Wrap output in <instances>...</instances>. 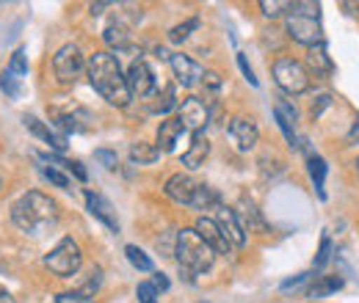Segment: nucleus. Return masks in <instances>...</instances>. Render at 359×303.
I'll return each mask as SVG.
<instances>
[{
  "label": "nucleus",
  "instance_id": "obj_1",
  "mask_svg": "<svg viewBox=\"0 0 359 303\" xmlns=\"http://www.w3.org/2000/svg\"><path fill=\"white\" fill-rule=\"evenodd\" d=\"M86 75H89L91 88H94L105 102H111V105H116V108L130 105V97H133V94H130V88H128V75L122 72L116 55H111V52H94L89 58Z\"/></svg>",
  "mask_w": 359,
  "mask_h": 303
},
{
  "label": "nucleus",
  "instance_id": "obj_2",
  "mask_svg": "<svg viewBox=\"0 0 359 303\" xmlns=\"http://www.w3.org/2000/svg\"><path fill=\"white\" fill-rule=\"evenodd\" d=\"M11 220L20 232L31 234V237H42L45 232H50L58 220V207L55 202L39 193V190H28L25 196H20L11 204Z\"/></svg>",
  "mask_w": 359,
  "mask_h": 303
},
{
  "label": "nucleus",
  "instance_id": "obj_3",
  "mask_svg": "<svg viewBox=\"0 0 359 303\" xmlns=\"http://www.w3.org/2000/svg\"><path fill=\"white\" fill-rule=\"evenodd\" d=\"M175 257L180 262V270L194 281V276H199V273L213 267L216 251L199 237L196 229H182L175 237Z\"/></svg>",
  "mask_w": 359,
  "mask_h": 303
},
{
  "label": "nucleus",
  "instance_id": "obj_4",
  "mask_svg": "<svg viewBox=\"0 0 359 303\" xmlns=\"http://www.w3.org/2000/svg\"><path fill=\"white\" fill-rule=\"evenodd\" d=\"M166 196L177 204H185V207H194V210H210V207H219V196L213 193V188L196 182L194 176L188 174H175L169 176L166 182Z\"/></svg>",
  "mask_w": 359,
  "mask_h": 303
},
{
  "label": "nucleus",
  "instance_id": "obj_5",
  "mask_svg": "<svg viewBox=\"0 0 359 303\" xmlns=\"http://www.w3.org/2000/svg\"><path fill=\"white\" fill-rule=\"evenodd\" d=\"M86 69H89V61L83 58L78 44H64L53 55V72H55L58 83H64V86H75L83 78Z\"/></svg>",
  "mask_w": 359,
  "mask_h": 303
},
{
  "label": "nucleus",
  "instance_id": "obj_6",
  "mask_svg": "<svg viewBox=\"0 0 359 303\" xmlns=\"http://www.w3.org/2000/svg\"><path fill=\"white\" fill-rule=\"evenodd\" d=\"M81 262H83L81 246L72 237H64L45 257V267H50V273H55L61 279H72L81 270Z\"/></svg>",
  "mask_w": 359,
  "mask_h": 303
},
{
  "label": "nucleus",
  "instance_id": "obj_7",
  "mask_svg": "<svg viewBox=\"0 0 359 303\" xmlns=\"http://www.w3.org/2000/svg\"><path fill=\"white\" fill-rule=\"evenodd\" d=\"M273 80L285 94H304L310 88V72L296 58H276L273 61Z\"/></svg>",
  "mask_w": 359,
  "mask_h": 303
},
{
  "label": "nucleus",
  "instance_id": "obj_8",
  "mask_svg": "<svg viewBox=\"0 0 359 303\" xmlns=\"http://www.w3.org/2000/svg\"><path fill=\"white\" fill-rule=\"evenodd\" d=\"M287 34L304 47H318L323 44V28H320V20L313 14H296L290 11L287 14Z\"/></svg>",
  "mask_w": 359,
  "mask_h": 303
},
{
  "label": "nucleus",
  "instance_id": "obj_9",
  "mask_svg": "<svg viewBox=\"0 0 359 303\" xmlns=\"http://www.w3.org/2000/svg\"><path fill=\"white\" fill-rule=\"evenodd\" d=\"M177 119L182 122L185 130H191L194 135H196V132H202L205 127H208V122H210V108H208L199 97H188V99L180 102Z\"/></svg>",
  "mask_w": 359,
  "mask_h": 303
},
{
  "label": "nucleus",
  "instance_id": "obj_10",
  "mask_svg": "<svg viewBox=\"0 0 359 303\" xmlns=\"http://www.w3.org/2000/svg\"><path fill=\"white\" fill-rule=\"evenodd\" d=\"M128 88H130L133 97H152V91H155V75H152V69H149L147 61L138 58V61L130 64V69H128Z\"/></svg>",
  "mask_w": 359,
  "mask_h": 303
},
{
  "label": "nucleus",
  "instance_id": "obj_11",
  "mask_svg": "<svg viewBox=\"0 0 359 303\" xmlns=\"http://www.w3.org/2000/svg\"><path fill=\"white\" fill-rule=\"evenodd\" d=\"M229 138H232V143L241 149V152H249V149H255L257 146V141H260V132L257 127L249 122V119H243V116H235V119H229Z\"/></svg>",
  "mask_w": 359,
  "mask_h": 303
},
{
  "label": "nucleus",
  "instance_id": "obj_12",
  "mask_svg": "<svg viewBox=\"0 0 359 303\" xmlns=\"http://www.w3.org/2000/svg\"><path fill=\"white\" fill-rule=\"evenodd\" d=\"M219 213H216V223H219V229L224 232V237L232 243V248H241V246H246V229H243V223L238 220V213L235 210H226V207H216Z\"/></svg>",
  "mask_w": 359,
  "mask_h": 303
},
{
  "label": "nucleus",
  "instance_id": "obj_13",
  "mask_svg": "<svg viewBox=\"0 0 359 303\" xmlns=\"http://www.w3.org/2000/svg\"><path fill=\"white\" fill-rule=\"evenodd\" d=\"M196 232H199V237L216 251V254H229L232 251V243L224 237V232L219 229V223H216V218H199L196 220V226H194Z\"/></svg>",
  "mask_w": 359,
  "mask_h": 303
},
{
  "label": "nucleus",
  "instance_id": "obj_14",
  "mask_svg": "<svg viewBox=\"0 0 359 303\" xmlns=\"http://www.w3.org/2000/svg\"><path fill=\"white\" fill-rule=\"evenodd\" d=\"M169 61H172V69H175V78H177L180 86L191 88L205 78V69H202L194 58H188V55H182V52H180V55H172Z\"/></svg>",
  "mask_w": 359,
  "mask_h": 303
},
{
  "label": "nucleus",
  "instance_id": "obj_15",
  "mask_svg": "<svg viewBox=\"0 0 359 303\" xmlns=\"http://www.w3.org/2000/svg\"><path fill=\"white\" fill-rule=\"evenodd\" d=\"M86 207H89V213L97 220H102L111 232H119V218H116V210L111 207V202L108 199H102L100 193H91L86 190Z\"/></svg>",
  "mask_w": 359,
  "mask_h": 303
},
{
  "label": "nucleus",
  "instance_id": "obj_16",
  "mask_svg": "<svg viewBox=\"0 0 359 303\" xmlns=\"http://www.w3.org/2000/svg\"><path fill=\"white\" fill-rule=\"evenodd\" d=\"M22 122H25V127L34 132L36 138H42L45 143H50V149H55V152H64V149H67V135H61V132H55L53 127H47L42 119H36V116H22Z\"/></svg>",
  "mask_w": 359,
  "mask_h": 303
},
{
  "label": "nucleus",
  "instance_id": "obj_17",
  "mask_svg": "<svg viewBox=\"0 0 359 303\" xmlns=\"http://www.w3.org/2000/svg\"><path fill=\"white\" fill-rule=\"evenodd\" d=\"M208 155H210V143H208V138H205L202 132H196V135L191 138V146L182 152V166H188L191 171H196V169L205 166Z\"/></svg>",
  "mask_w": 359,
  "mask_h": 303
},
{
  "label": "nucleus",
  "instance_id": "obj_18",
  "mask_svg": "<svg viewBox=\"0 0 359 303\" xmlns=\"http://www.w3.org/2000/svg\"><path fill=\"white\" fill-rule=\"evenodd\" d=\"M182 122L180 119H166V122H161V127H158V149L161 152H175V146H177V141L182 138Z\"/></svg>",
  "mask_w": 359,
  "mask_h": 303
},
{
  "label": "nucleus",
  "instance_id": "obj_19",
  "mask_svg": "<svg viewBox=\"0 0 359 303\" xmlns=\"http://www.w3.org/2000/svg\"><path fill=\"white\" fill-rule=\"evenodd\" d=\"M310 66H313V72L318 78H329L332 72H334V64H332V58L326 55V47L323 44H318L310 50Z\"/></svg>",
  "mask_w": 359,
  "mask_h": 303
},
{
  "label": "nucleus",
  "instance_id": "obj_20",
  "mask_svg": "<svg viewBox=\"0 0 359 303\" xmlns=\"http://www.w3.org/2000/svg\"><path fill=\"white\" fill-rule=\"evenodd\" d=\"M161 157V149L158 146H152V143H144V141H138L130 146V160L138 163V166H149V163H155Z\"/></svg>",
  "mask_w": 359,
  "mask_h": 303
},
{
  "label": "nucleus",
  "instance_id": "obj_21",
  "mask_svg": "<svg viewBox=\"0 0 359 303\" xmlns=\"http://www.w3.org/2000/svg\"><path fill=\"white\" fill-rule=\"evenodd\" d=\"M340 287H343V279L340 276H320L313 287H310V298H326V295L337 293Z\"/></svg>",
  "mask_w": 359,
  "mask_h": 303
},
{
  "label": "nucleus",
  "instance_id": "obj_22",
  "mask_svg": "<svg viewBox=\"0 0 359 303\" xmlns=\"http://www.w3.org/2000/svg\"><path fill=\"white\" fill-rule=\"evenodd\" d=\"M102 39H105V44H111V47H116V50H125V47L130 44V31H128L122 22H114V25L105 28Z\"/></svg>",
  "mask_w": 359,
  "mask_h": 303
},
{
  "label": "nucleus",
  "instance_id": "obj_23",
  "mask_svg": "<svg viewBox=\"0 0 359 303\" xmlns=\"http://www.w3.org/2000/svg\"><path fill=\"white\" fill-rule=\"evenodd\" d=\"M78 116L83 119L86 113H83V111H78V113H72V111H53L55 127H61L64 132H78V130H83V127L78 125Z\"/></svg>",
  "mask_w": 359,
  "mask_h": 303
},
{
  "label": "nucleus",
  "instance_id": "obj_24",
  "mask_svg": "<svg viewBox=\"0 0 359 303\" xmlns=\"http://www.w3.org/2000/svg\"><path fill=\"white\" fill-rule=\"evenodd\" d=\"M310 176H313L318 196H320V199H326V190H323V179H326V163H323V157H318V155H313V157H310Z\"/></svg>",
  "mask_w": 359,
  "mask_h": 303
},
{
  "label": "nucleus",
  "instance_id": "obj_25",
  "mask_svg": "<svg viewBox=\"0 0 359 303\" xmlns=\"http://www.w3.org/2000/svg\"><path fill=\"white\" fill-rule=\"evenodd\" d=\"M177 105H180L177 91H175L172 86H166L163 88V97H161L158 102H152V105H149V111H152V113H169V111H172V108H177Z\"/></svg>",
  "mask_w": 359,
  "mask_h": 303
},
{
  "label": "nucleus",
  "instance_id": "obj_26",
  "mask_svg": "<svg viewBox=\"0 0 359 303\" xmlns=\"http://www.w3.org/2000/svg\"><path fill=\"white\" fill-rule=\"evenodd\" d=\"M125 254H128V260H130V265L133 267H138L141 273H149L152 270V260L138 248V246H125Z\"/></svg>",
  "mask_w": 359,
  "mask_h": 303
},
{
  "label": "nucleus",
  "instance_id": "obj_27",
  "mask_svg": "<svg viewBox=\"0 0 359 303\" xmlns=\"http://www.w3.org/2000/svg\"><path fill=\"white\" fill-rule=\"evenodd\" d=\"M0 88L6 91V97H11V99H17L20 94H22V78H17V75H11L8 69L0 75Z\"/></svg>",
  "mask_w": 359,
  "mask_h": 303
},
{
  "label": "nucleus",
  "instance_id": "obj_28",
  "mask_svg": "<svg viewBox=\"0 0 359 303\" xmlns=\"http://www.w3.org/2000/svg\"><path fill=\"white\" fill-rule=\"evenodd\" d=\"M39 160L45 163V166H42V174H45L47 179H50V182H53L55 188H64V190H69V185H72V182H69V176H67V174H61V171H58V169H55L53 163L47 166V160H45V157H39Z\"/></svg>",
  "mask_w": 359,
  "mask_h": 303
},
{
  "label": "nucleus",
  "instance_id": "obj_29",
  "mask_svg": "<svg viewBox=\"0 0 359 303\" xmlns=\"http://www.w3.org/2000/svg\"><path fill=\"white\" fill-rule=\"evenodd\" d=\"M11 75H17V78H25L28 75V58H25V50L20 47V50H14V55H11V64L6 66Z\"/></svg>",
  "mask_w": 359,
  "mask_h": 303
},
{
  "label": "nucleus",
  "instance_id": "obj_30",
  "mask_svg": "<svg viewBox=\"0 0 359 303\" xmlns=\"http://www.w3.org/2000/svg\"><path fill=\"white\" fill-rule=\"evenodd\" d=\"M196 28H199V20L191 17V20H185L182 25H175V28H172L169 39H172V42H185V39L191 36V31H196Z\"/></svg>",
  "mask_w": 359,
  "mask_h": 303
},
{
  "label": "nucleus",
  "instance_id": "obj_31",
  "mask_svg": "<svg viewBox=\"0 0 359 303\" xmlns=\"http://www.w3.org/2000/svg\"><path fill=\"white\" fill-rule=\"evenodd\" d=\"M260 8H263V14L266 17H279V14H285V11H290V3L287 0H260Z\"/></svg>",
  "mask_w": 359,
  "mask_h": 303
},
{
  "label": "nucleus",
  "instance_id": "obj_32",
  "mask_svg": "<svg viewBox=\"0 0 359 303\" xmlns=\"http://www.w3.org/2000/svg\"><path fill=\"white\" fill-rule=\"evenodd\" d=\"M94 157H97V163H102L108 171H116V166H119V157H116V152H111V149H97Z\"/></svg>",
  "mask_w": 359,
  "mask_h": 303
},
{
  "label": "nucleus",
  "instance_id": "obj_33",
  "mask_svg": "<svg viewBox=\"0 0 359 303\" xmlns=\"http://www.w3.org/2000/svg\"><path fill=\"white\" fill-rule=\"evenodd\" d=\"M135 295H138V303H158V290L152 287V281H144V284H138Z\"/></svg>",
  "mask_w": 359,
  "mask_h": 303
},
{
  "label": "nucleus",
  "instance_id": "obj_34",
  "mask_svg": "<svg viewBox=\"0 0 359 303\" xmlns=\"http://www.w3.org/2000/svg\"><path fill=\"white\" fill-rule=\"evenodd\" d=\"M329 254H332V240H329V234H323V237H320L318 257H315V267H323V265L329 262Z\"/></svg>",
  "mask_w": 359,
  "mask_h": 303
},
{
  "label": "nucleus",
  "instance_id": "obj_35",
  "mask_svg": "<svg viewBox=\"0 0 359 303\" xmlns=\"http://www.w3.org/2000/svg\"><path fill=\"white\" fill-rule=\"evenodd\" d=\"M55 303H97L91 295H83V293H61Z\"/></svg>",
  "mask_w": 359,
  "mask_h": 303
},
{
  "label": "nucleus",
  "instance_id": "obj_36",
  "mask_svg": "<svg viewBox=\"0 0 359 303\" xmlns=\"http://www.w3.org/2000/svg\"><path fill=\"white\" fill-rule=\"evenodd\" d=\"M238 66H241V72H243V78L252 83V86H257V78H255V69L249 66V61H246V55L243 52H238Z\"/></svg>",
  "mask_w": 359,
  "mask_h": 303
},
{
  "label": "nucleus",
  "instance_id": "obj_37",
  "mask_svg": "<svg viewBox=\"0 0 359 303\" xmlns=\"http://www.w3.org/2000/svg\"><path fill=\"white\" fill-rule=\"evenodd\" d=\"M202 83H205V88H210L213 94L222 88V78L216 75V72H205V78H202Z\"/></svg>",
  "mask_w": 359,
  "mask_h": 303
},
{
  "label": "nucleus",
  "instance_id": "obj_38",
  "mask_svg": "<svg viewBox=\"0 0 359 303\" xmlns=\"http://www.w3.org/2000/svg\"><path fill=\"white\" fill-rule=\"evenodd\" d=\"M329 105H332V97H329V94H320V97H318V102L313 105V116H320V111H323V108H329Z\"/></svg>",
  "mask_w": 359,
  "mask_h": 303
},
{
  "label": "nucleus",
  "instance_id": "obj_39",
  "mask_svg": "<svg viewBox=\"0 0 359 303\" xmlns=\"http://www.w3.org/2000/svg\"><path fill=\"white\" fill-rule=\"evenodd\" d=\"M310 276L307 273H302V276H296V279H287V281H282V290H293V287H299V284H304Z\"/></svg>",
  "mask_w": 359,
  "mask_h": 303
},
{
  "label": "nucleus",
  "instance_id": "obj_40",
  "mask_svg": "<svg viewBox=\"0 0 359 303\" xmlns=\"http://www.w3.org/2000/svg\"><path fill=\"white\" fill-rule=\"evenodd\" d=\"M67 171H72L81 182H86V179H89V174L83 171V166H81V163H67Z\"/></svg>",
  "mask_w": 359,
  "mask_h": 303
},
{
  "label": "nucleus",
  "instance_id": "obj_41",
  "mask_svg": "<svg viewBox=\"0 0 359 303\" xmlns=\"http://www.w3.org/2000/svg\"><path fill=\"white\" fill-rule=\"evenodd\" d=\"M152 287L163 293V290H169V279H166L163 273H155V279H152Z\"/></svg>",
  "mask_w": 359,
  "mask_h": 303
},
{
  "label": "nucleus",
  "instance_id": "obj_42",
  "mask_svg": "<svg viewBox=\"0 0 359 303\" xmlns=\"http://www.w3.org/2000/svg\"><path fill=\"white\" fill-rule=\"evenodd\" d=\"M108 6H111V3H91L89 11L94 14V17H97V14H102V8H108Z\"/></svg>",
  "mask_w": 359,
  "mask_h": 303
},
{
  "label": "nucleus",
  "instance_id": "obj_43",
  "mask_svg": "<svg viewBox=\"0 0 359 303\" xmlns=\"http://www.w3.org/2000/svg\"><path fill=\"white\" fill-rule=\"evenodd\" d=\"M0 303H14L11 293H8V290H3V287H0Z\"/></svg>",
  "mask_w": 359,
  "mask_h": 303
},
{
  "label": "nucleus",
  "instance_id": "obj_44",
  "mask_svg": "<svg viewBox=\"0 0 359 303\" xmlns=\"http://www.w3.org/2000/svg\"><path fill=\"white\" fill-rule=\"evenodd\" d=\"M357 135H359V119H357V125H354V130H351V135H348V143H354Z\"/></svg>",
  "mask_w": 359,
  "mask_h": 303
},
{
  "label": "nucleus",
  "instance_id": "obj_45",
  "mask_svg": "<svg viewBox=\"0 0 359 303\" xmlns=\"http://www.w3.org/2000/svg\"><path fill=\"white\" fill-rule=\"evenodd\" d=\"M354 166H357V171H359V157H357V163H354Z\"/></svg>",
  "mask_w": 359,
  "mask_h": 303
},
{
  "label": "nucleus",
  "instance_id": "obj_46",
  "mask_svg": "<svg viewBox=\"0 0 359 303\" xmlns=\"http://www.w3.org/2000/svg\"><path fill=\"white\" fill-rule=\"evenodd\" d=\"M202 303H208V301H202Z\"/></svg>",
  "mask_w": 359,
  "mask_h": 303
}]
</instances>
